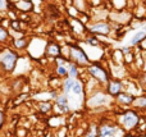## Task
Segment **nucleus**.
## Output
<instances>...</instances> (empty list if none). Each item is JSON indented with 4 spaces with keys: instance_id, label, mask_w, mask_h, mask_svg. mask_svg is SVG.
<instances>
[{
    "instance_id": "obj_4",
    "label": "nucleus",
    "mask_w": 146,
    "mask_h": 137,
    "mask_svg": "<svg viewBox=\"0 0 146 137\" xmlns=\"http://www.w3.org/2000/svg\"><path fill=\"white\" fill-rule=\"evenodd\" d=\"M68 60L77 64L80 68H87L92 62L88 58L85 49H82L78 44H69L68 45Z\"/></svg>"
},
{
    "instance_id": "obj_16",
    "label": "nucleus",
    "mask_w": 146,
    "mask_h": 137,
    "mask_svg": "<svg viewBox=\"0 0 146 137\" xmlns=\"http://www.w3.org/2000/svg\"><path fill=\"white\" fill-rule=\"evenodd\" d=\"M80 74H81L80 67L77 64L72 63V62H68V77L77 79V78H80Z\"/></svg>"
},
{
    "instance_id": "obj_23",
    "label": "nucleus",
    "mask_w": 146,
    "mask_h": 137,
    "mask_svg": "<svg viewBox=\"0 0 146 137\" xmlns=\"http://www.w3.org/2000/svg\"><path fill=\"white\" fill-rule=\"evenodd\" d=\"M4 124H5V114H4V112L0 109V132H1L3 128H4Z\"/></svg>"
},
{
    "instance_id": "obj_1",
    "label": "nucleus",
    "mask_w": 146,
    "mask_h": 137,
    "mask_svg": "<svg viewBox=\"0 0 146 137\" xmlns=\"http://www.w3.org/2000/svg\"><path fill=\"white\" fill-rule=\"evenodd\" d=\"M141 122V117H140L139 110L136 109H128L122 112L121 114L117 117V123L123 128L126 132H132V131L137 130ZM136 132V131H135Z\"/></svg>"
},
{
    "instance_id": "obj_5",
    "label": "nucleus",
    "mask_w": 146,
    "mask_h": 137,
    "mask_svg": "<svg viewBox=\"0 0 146 137\" xmlns=\"http://www.w3.org/2000/svg\"><path fill=\"white\" fill-rule=\"evenodd\" d=\"M110 101H111V96L108 95V92L103 91V90H96V91H92L86 97L85 107H87L88 109H98V108L108 105Z\"/></svg>"
},
{
    "instance_id": "obj_19",
    "label": "nucleus",
    "mask_w": 146,
    "mask_h": 137,
    "mask_svg": "<svg viewBox=\"0 0 146 137\" xmlns=\"http://www.w3.org/2000/svg\"><path fill=\"white\" fill-rule=\"evenodd\" d=\"M10 32L8 31L7 27L0 26V44H8L10 41Z\"/></svg>"
},
{
    "instance_id": "obj_8",
    "label": "nucleus",
    "mask_w": 146,
    "mask_h": 137,
    "mask_svg": "<svg viewBox=\"0 0 146 137\" xmlns=\"http://www.w3.org/2000/svg\"><path fill=\"white\" fill-rule=\"evenodd\" d=\"M105 91L111 97H115L117 95L123 91V82L119 78H110V81L105 85Z\"/></svg>"
},
{
    "instance_id": "obj_21",
    "label": "nucleus",
    "mask_w": 146,
    "mask_h": 137,
    "mask_svg": "<svg viewBox=\"0 0 146 137\" xmlns=\"http://www.w3.org/2000/svg\"><path fill=\"white\" fill-rule=\"evenodd\" d=\"M9 27L13 31H21V22L19 19H12L9 21Z\"/></svg>"
},
{
    "instance_id": "obj_17",
    "label": "nucleus",
    "mask_w": 146,
    "mask_h": 137,
    "mask_svg": "<svg viewBox=\"0 0 146 137\" xmlns=\"http://www.w3.org/2000/svg\"><path fill=\"white\" fill-rule=\"evenodd\" d=\"M132 107H133V109H140V110H145L146 112V95L136 96Z\"/></svg>"
},
{
    "instance_id": "obj_12",
    "label": "nucleus",
    "mask_w": 146,
    "mask_h": 137,
    "mask_svg": "<svg viewBox=\"0 0 146 137\" xmlns=\"http://www.w3.org/2000/svg\"><path fill=\"white\" fill-rule=\"evenodd\" d=\"M13 9L17 10L19 13H31L35 8L33 1H27V0H18L17 3L12 4Z\"/></svg>"
},
{
    "instance_id": "obj_14",
    "label": "nucleus",
    "mask_w": 146,
    "mask_h": 137,
    "mask_svg": "<svg viewBox=\"0 0 146 137\" xmlns=\"http://www.w3.org/2000/svg\"><path fill=\"white\" fill-rule=\"evenodd\" d=\"M146 37V32L144 30H140L133 33L131 38H129V46H139L140 42Z\"/></svg>"
},
{
    "instance_id": "obj_26",
    "label": "nucleus",
    "mask_w": 146,
    "mask_h": 137,
    "mask_svg": "<svg viewBox=\"0 0 146 137\" xmlns=\"http://www.w3.org/2000/svg\"><path fill=\"white\" fill-rule=\"evenodd\" d=\"M121 51L123 53V55H126V54H128V53H131V46H124V48H122L121 49Z\"/></svg>"
},
{
    "instance_id": "obj_22",
    "label": "nucleus",
    "mask_w": 146,
    "mask_h": 137,
    "mask_svg": "<svg viewBox=\"0 0 146 137\" xmlns=\"http://www.w3.org/2000/svg\"><path fill=\"white\" fill-rule=\"evenodd\" d=\"M12 7V4H10L8 0H0V13L3 12H8V9Z\"/></svg>"
},
{
    "instance_id": "obj_15",
    "label": "nucleus",
    "mask_w": 146,
    "mask_h": 137,
    "mask_svg": "<svg viewBox=\"0 0 146 137\" xmlns=\"http://www.w3.org/2000/svg\"><path fill=\"white\" fill-rule=\"evenodd\" d=\"M74 78H71V77H67V78L62 79V92H64L66 95H68L69 92H71L73 85H74Z\"/></svg>"
},
{
    "instance_id": "obj_18",
    "label": "nucleus",
    "mask_w": 146,
    "mask_h": 137,
    "mask_svg": "<svg viewBox=\"0 0 146 137\" xmlns=\"http://www.w3.org/2000/svg\"><path fill=\"white\" fill-rule=\"evenodd\" d=\"M83 137H99V124L91 123V124L88 126V128L86 130Z\"/></svg>"
},
{
    "instance_id": "obj_28",
    "label": "nucleus",
    "mask_w": 146,
    "mask_h": 137,
    "mask_svg": "<svg viewBox=\"0 0 146 137\" xmlns=\"http://www.w3.org/2000/svg\"><path fill=\"white\" fill-rule=\"evenodd\" d=\"M8 1H9V3H10V4H14V3H17V1H18V0H8Z\"/></svg>"
},
{
    "instance_id": "obj_9",
    "label": "nucleus",
    "mask_w": 146,
    "mask_h": 137,
    "mask_svg": "<svg viewBox=\"0 0 146 137\" xmlns=\"http://www.w3.org/2000/svg\"><path fill=\"white\" fill-rule=\"evenodd\" d=\"M45 56L55 60L56 58L62 56V46L55 41H48L45 48Z\"/></svg>"
},
{
    "instance_id": "obj_20",
    "label": "nucleus",
    "mask_w": 146,
    "mask_h": 137,
    "mask_svg": "<svg viewBox=\"0 0 146 137\" xmlns=\"http://www.w3.org/2000/svg\"><path fill=\"white\" fill-rule=\"evenodd\" d=\"M85 41H86V44H87L88 46H92V48H98V46L100 45V40H99V38L96 37L95 35H92V36H87Z\"/></svg>"
},
{
    "instance_id": "obj_10",
    "label": "nucleus",
    "mask_w": 146,
    "mask_h": 137,
    "mask_svg": "<svg viewBox=\"0 0 146 137\" xmlns=\"http://www.w3.org/2000/svg\"><path fill=\"white\" fill-rule=\"evenodd\" d=\"M114 99H115L117 104H119V105H123V107H132L136 96L132 95L131 92H128V91H122L121 94H118Z\"/></svg>"
},
{
    "instance_id": "obj_11",
    "label": "nucleus",
    "mask_w": 146,
    "mask_h": 137,
    "mask_svg": "<svg viewBox=\"0 0 146 137\" xmlns=\"http://www.w3.org/2000/svg\"><path fill=\"white\" fill-rule=\"evenodd\" d=\"M53 109H54L53 100H42V101L36 103V110H37V113H40L42 115L53 114Z\"/></svg>"
},
{
    "instance_id": "obj_7",
    "label": "nucleus",
    "mask_w": 146,
    "mask_h": 137,
    "mask_svg": "<svg viewBox=\"0 0 146 137\" xmlns=\"http://www.w3.org/2000/svg\"><path fill=\"white\" fill-rule=\"evenodd\" d=\"M87 32L95 36H108L111 33V24L105 21H98L87 24Z\"/></svg>"
},
{
    "instance_id": "obj_29",
    "label": "nucleus",
    "mask_w": 146,
    "mask_h": 137,
    "mask_svg": "<svg viewBox=\"0 0 146 137\" xmlns=\"http://www.w3.org/2000/svg\"><path fill=\"white\" fill-rule=\"evenodd\" d=\"M142 30H144V31H145V32H146V22L144 23V24H142Z\"/></svg>"
},
{
    "instance_id": "obj_30",
    "label": "nucleus",
    "mask_w": 146,
    "mask_h": 137,
    "mask_svg": "<svg viewBox=\"0 0 146 137\" xmlns=\"http://www.w3.org/2000/svg\"><path fill=\"white\" fill-rule=\"evenodd\" d=\"M27 1H33V0H27Z\"/></svg>"
},
{
    "instance_id": "obj_3",
    "label": "nucleus",
    "mask_w": 146,
    "mask_h": 137,
    "mask_svg": "<svg viewBox=\"0 0 146 137\" xmlns=\"http://www.w3.org/2000/svg\"><path fill=\"white\" fill-rule=\"evenodd\" d=\"M86 73L90 76V78L95 79L100 86H105L111 78L109 69H106V67H104L99 62H92L86 68Z\"/></svg>"
},
{
    "instance_id": "obj_27",
    "label": "nucleus",
    "mask_w": 146,
    "mask_h": 137,
    "mask_svg": "<svg viewBox=\"0 0 146 137\" xmlns=\"http://www.w3.org/2000/svg\"><path fill=\"white\" fill-rule=\"evenodd\" d=\"M122 137H137L136 132H124V135Z\"/></svg>"
},
{
    "instance_id": "obj_2",
    "label": "nucleus",
    "mask_w": 146,
    "mask_h": 137,
    "mask_svg": "<svg viewBox=\"0 0 146 137\" xmlns=\"http://www.w3.org/2000/svg\"><path fill=\"white\" fill-rule=\"evenodd\" d=\"M18 60H19V54L17 50L4 48L0 51V69L4 73H13L17 68Z\"/></svg>"
},
{
    "instance_id": "obj_13",
    "label": "nucleus",
    "mask_w": 146,
    "mask_h": 137,
    "mask_svg": "<svg viewBox=\"0 0 146 137\" xmlns=\"http://www.w3.org/2000/svg\"><path fill=\"white\" fill-rule=\"evenodd\" d=\"M28 44H30V40H27L26 37H19L18 36V37L12 38V45L17 51H23L25 49H27Z\"/></svg>"
},
{
    "instance_id": "obj_24",
    "label": "nucleus",
    "mask_w": 146,
    "mask_h": 137,
    "mask_svg": "<svg viewBox=\"0 0 146 137\" xmlns=\"http://www.w3.org/2000/svg\"><path fill=\"white\" fill-rule=\"evenodd\" d=\"M124 60H126V63L127 64H131V63H133V53H128V54H126L124 55Z\"/></svg>"
},
{
    "instance_id": "obj_6",
    "label": "nucleus",
    "mask_w": 146,
    "mask_h": 137,
    "mask_svg": "<svg viewBox=\"0 0 146 137\" xmlns=\"http://www.w3.org/2000/svg\"><path fill=\"white\" fill-rule=\"evenodd\" d=\"M126 131L117 122L106 120L99 124V137H122Z\"/></svg>"
},
{
    "instance_id": "obj_25",
    "label": "nucleus",
    "mask_w": 146,
    "mask_h": 137,
    "mask_svg": "<svg viewBox=\"0 0 146 137\" xmlns=\"http://www.w3.org/2000/svg\"><path fill=\"white\" fill-rule=\"evenodd\" d=\"M139 49L141 51H146V37L144 38V40L140 42V45H139Z\"/></svg>"
}]
</instances>
